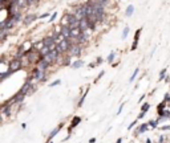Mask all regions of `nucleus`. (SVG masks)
<instances>
[{
	"label": "nucleus",
	"instance_id": "nucleus-1",
	"mask_svg": "<svg viewBox=\"0 0 170 143\" xmlns=\"http://www.w3.org/2000/svg\"><path fill=\"white\" fill-rule=\"evenodd\" d=\"M29 74L33 77L36 84H45L48 81V74L49 72H44V70H40L37 67H33L31 70H29Z\"/></svg>",
	"mask_w": 170,
	"mask_h": 143
},
{
	"label": "nucleus",
	"instance_id": "nucleus-2",
	"mask_svg": "<svg viewBox=\"0 0 170 143\" xmlns=\"http://www.w3.org/2000/svg\"><path fill=\"white\" fill-rule=\"evenodd\" d=\"M72 12L76 15V17H77L78 20H82V19H87V17H88L87 4H85V3H80V4L72 5Z\"/></svg>",
	"mask_w": 170,
	"mask_h": 143
},
{
	"label": "nucleus",
	"instance_id": "nucleus-3",
	"mask_svg": "<svg viewBox=\"0 0 170 143\" xmlns=\"http://www.w3.org/2000/svg\"><path fill=\"white\" fill-rule=\"evenodd\" d=\"M24 60H18V58H9L8 61V68L12 73H18V72H20L21 69H24Z\"/></svg>",
	"mask_w": 170,
	"mask_h": 143
},
{
	"label": "nucleus",
	"instance_id": "nucleus-4",
	"mask_svg": "<svg viewBox=\"0 0 170 143\" xmlns=\"http://www.w3.org/2000/svg\"><path fill=\"white\" fill-rule=\"evenodd\" d=\"M72 45H73V40H66V38H63L57 45H56V49L60 52V54H68L69 53V51H71V48H72Z\"/></svg>",
	"mask_w": 170,
	"mask_h": 143
},
{
	"label": "nucleus",
	"instance_id": "nucleus-5",
	"mask_svg": "<svg viewBox=\"0 0 170 143\" xmlns=\"http://www.w3.org/2000/svg\"><path fill=\"white\" fill-rule=\"evenodd\" d=\"M39 17H40V15H37L35 12H28L24 15V19H23L21 24H23V27H29L35 23L36 20H39Z\"/></svg>",
	"mask_w": 170,
	"mask_h": 143
},
{
	"label": "nucleus",
	"instance_id": "nucleus-6",
	"mask_svg": "<svg viewBox=\"0 0 170 143\" xmlns=\"http://www.w3.org/2000/svg\"><path fill=\"white\" fill-rule=\"evenodd\" d=\"M82 53H84V45H80V44H73L68 54H71V56L75 57V60H76V58H80Z\"/></svg>",
	"mask_w": 170,
	"mask_h": 143
},
{
	"label": "nucleus",
	"instance_id": "nucleus-7",
	"mask_svg": "<svg viewBox=\"0 0 170 143\" xmlns=\"http://www.w3.org/2000/svg\"><path fill=\"white\" fill-rule=\"evenodd\" d=\"M149 129H150V126H149V123H148V122H145V123H140V125L137 126V127L134 129V133H133L134 138H137V136L145 134L146 131H149Z\"/></svg>",
	"mask_w": 170,
	"mask_h": 143
},
{
	"label": "nucleus",
	"instance_id": "nucleus-8",
	"mask_svg": "<svg viewBox=\"0 0 170 143\" xmlns=\"http://www.w3.org/2000/svg\"><path fill=\"white\" fill-rule=\"evenodd\" d=\"M60 33L63 35V38H66V40H72V29L68 24H60Z\"/></svg>",
	"mask_w": 170,
	"mask_h": 143
},
{
	"label": "nucleus",
	"instance_id": "nucleus-9",
	"mask_svg": "<svg viewBox=\"0 0 170 143\" xmlns=\"http://www.w3.org/2000/svg\"><path fill=\"white\" fill-rule=\"evenodd\" d=\"M64 126H65V122H64V121H61V122H60L57 126H56V127H55L53 130H50V133H49V134H48V136H47V141H52V139L55 138V136H57V134L60 133L61 130H63Z\"/></svg>",
	"mask_w": 170,
	"mask_h": 143
},
{
	"label": "nucleus",
	"instance_id": "nucleus-10",
	"mask_svg": "<svg viewBox=\"0 0 170 143\" xmlns=\"http://www.w3.org/2000/svg\"><path fill=\"white\" fill-rule=\"evenodd\" d=\"M82 118L78 117V115H73V117L71 118V123H69V127H68V134H72V130L76 129L78 125L81 123Z\"/></svg>",
	"mask_w": 170,
	"mask_h": 143
},
{
	"label": "nucleus",
	"instance_id": "nucleus-11",
	"mask_svg": "<svg viewBox=\"0 0 170 143\" xmlns=\"http://www.w3.org/2000/svg\"><path fill=\"white\" fill-rule=\"evenodd\" d=\"M72 62H73V57L71 56V54H64L63 58H61V61H60V64H59V67H61V68L71 67Z\"/></svg>",
	"mask_w": 170,
	"mask_h": 143
},
{
	"label": "nucleus",
	"instance_id": "nucleus-12",
	"mask_svg": "<svg viewBox=\"0 0 170 143\" xmlns=\"http://www.w3.org/2000/svg\"><path fill=\"white\" fill-rule=\"evenodd\" d=\"M167 109V103L166 102H163V101H161L160 103L157 105V107H156V110H157V115L158 117H161V115L163 114V111Z\"/></svg>",
	"mask_w": 170,
	"mask_h": 143
},
{
	"label": "nucleus",
	"instance_id": "nucleus-13",
	"mask_svg": "<svg viewBox=\"0 0 170 143\" xmlns=\"http://www.w3.org/2000/svg\"><path fill=\"white\" fill-rule=\"evenodd\" d=\"M84 65H85V61H84L82 58H76V60H73L71 68H72V69H80V68L84 67Z\"/></svg>",
	"mask_w": 170,
	"mask_h": 143
},
{
	"label": "nucleus",
	"instance_id": "nucleus-14",
	"mask_svg": "<svg viewBox=\"0 0 170 143\" xmlns=\"http://www.w3.org/2000/svg\"><path fill=\"white\" fill-rule=\"evenodd\" d=\"M11 76H13V73H12V72H11L9 69L2 72V73H0V82L3 84V82L7 81V78H11Z\"/></svg>",
	"mask_w": 170,
	"mask_h": 143
},
{
	"label": "nucleus",
	"instance_id": "nucleus-15",
	"mask_svg": "<svg viewBox=\"0 0 170 143\" xmlns=\"http://www.w3.org/2000/svg\"><path fill=\"white\" fill-rule=\"evenodd\" d=\"M36 67L39 68V69H40V70H44V72H49V68H50V64H48L47 61H45V60L43 58L41 60V61L40 62H39L37 65H36Z\"/></svg>",
	"mask_w": 170,
	"mask_h": 143
},
{
	"label": "nucleus",
	"instance_id": "nucleus-16",
	"mask_svg": "<svg viewBox=\"0 0 170 143\" xmlns=\"http://www.w3.org/2000/svg\"><path fill=\"white\" fill-rule=\"evenodd\" d=\"M88 93H89V86L85 87V91H84L82 94H81L80 100H78V102H77V107H82L84 102H85V98H87V96H88Z\"/></svg>",
	"mask_w": 170,
	"mask_h": 143
},
{
	"label": "nucleus",
	"instance_id": "nucleus-17",
	"mask_svg": "<svg viewBox=\"0 0 170 143\" xmlns=\"http://www.w3.org/2000/svg\"><path fill=\"white\" fill-rule=\"evenodd\" d=\"M9 35H11V32H9V31H3V32H0V45H3V44L5 42V40L8 38Z\"/></svg>",
	"mask_w": 170,
	"mask_h": 143
},
{
	"label": "nucleus",
	"instance_id": "nucleus-18",
	"mask_svg": "<svg viewBox=\"0 0 170 143\" xmlns=\"http://www.w3.org/2000/svg\"><path fill=\"white\" fill-rule=\"evenodd\" d=\"M134 11H135L134 5H133V4H128V7L125 8V16H126V17H130V16H133Z\"/></svg>",
	"mask_w": 170,
	"mask_h": 143
},
{
	"label": "nucleus",
	"instance_id": "nucleus-19",
	"mask_svg": "<svg viewBox=\"0 0 170 143\" xmlns=\"http://www.w3.org/2000/svg\"><path fill=\"white\" fill-rule=\"evenodd\" d=\"M116 56H117V53H116L114 51H112L109 54H108V57H106V62H108V64H110V65H113V64H114Z\"/></svg>",
	"mask_w": 170,
	"mask_h": 143
},
{
	"label": "nucleus",
	"instance_id": "nucleus-20",
	"mask_svg": "<svg viewBox=\"0 0 170 143\" xmlns=\"http://www.w3.org/2000/svg\"><path fill=\"white\" fill-rule=\"evenodd\" d=\"M166 76H167V69H166V68H163V69L160 72V74H158V82H161V81H165Z\"/></svg>",
	"mask_w": 170,
	"mask_h": 143
},
{
	"label": "nucleus",
	"instance_id": "nucleus-21",
	"mask_svg": "<svg viewBox=\"0 0 170 143\" xmlns=\"http://www.w3.org/2000/svg\"><path fill=\"white\" fill-rule=\"evenodd\" d=\"M149 109H150V103H149V102H144L142 105H141V107H140V111H141V113H145V114H148Z\"/></svg>",
	"mask_w": 170,
	"mask_h": 143
},
{
	"label": "nucleus",
	"instance_id": "nucleus-22",
	"mask_svg": "<svg viewBox=\"0 0 170 143\" xmlns=\"http://www.w3.org/2000/svg\"><path fill=\"white\" fill-rule=\"evenodd\" d=\"M140 74V68H135L134 72L132 73V76H130V78H129V82L130 84H133V82L135 81V78H137V76Z\"/></svg>",
	"mask_w": 170,
	"mask_h": 143
},
{
	"label": "nucleus",
	"instance_id": "nucleus-23",
	"mask_svg": "<svg viewBox=\"0 0 170 143\" xmlns=\"http://www.w3.org/2000/svg\"><path fill=\"white\" fill-rule=\"evenodd\" d=\"M148 123H149V126H150L151 130H156V129H158V126H160V123H158L157 119H149Z\"/></svg>",
	"mask_w": 170,
	"mask_h": 143
},
{
	"label": "nucleus",
	"instance_id": "nucleus-24",
	"mask_svg": "<svg viewBox=\"0 0 170 143\" xmlns=\"http://www.w3.org/2000/svg\"><path fill=\"white\" fill-rule=\"evenodd\" d=\"M129 32H130V28L126 25V27H124V29H122V35H121V38L122 40H126L128 38V35H129Z\"/></svg>",
	"mask_w": 170,
	"mask_h": 143
},
{
	"label": "nucleus",
	"instance_id": "nucleus-25",
	"mask_svg": "<svg viewBox=\"0 0 170 143\" xmlns=\"http://www.w3.org/2000/svg\"><path fill=\"white\" fill-rule=\"evenodd\" d=\"M141 32H142V28H138V29H135L134 32V36H133V41H137L140 40V36H141Z\"/></svg>",
	"mask_w": 170,
	"mask_h": 143
},
{
	"label": "nucleus",
	"instance_id": "nucleus-26",
	"mask_svg": "<svg viewBox=\"0 0 170 143\" xmlns=\"http://www.w3.org/2000/svg\"><path fill=\"white\" fill-rule=\"evenodd\" d=\"M137 126H138V119H134V121H132V123H130V125L128 126V131L133 130L134 127H137Z\"/></svg>",
	"mask_w": 170,
	"mask_h": 143
},
{
	"label": "nucleus",
	"instance_id": "nucleus-27",
	"mask_svg": "<svg viewBox=\"0 0 170 143\" xmlns=\"http://www.w3.org/2000/svg\"><path fill=\"white\" fill-rule=\"evenodd\" d=\"M28 2V7H37L40 0H27Z\"/></svg>",
	"mask_w": 170,
	"mask_h": 143
},
{
	"label": "nucleus",
	"instance_id": "nucleus-28",
	"mask_svg": "<svg viewBox=\"0 0 170 143\" xmlns=\"http://www.w3.org/2000/svg\"><path fill=\"white\" fill-rule=\"evenodd\" d=\"M161 117L163 118V119H166V121H170V109L167 107L165 111H163V114L161 115Z\"/></svg>",
	"mask_w": 170,
	"mask_h": 143
},
{
	"label": "nucleus",
	"instance_id": "nucleus-29",
	"mask_svg": "<svg viewBox=\"0 0 170 143\" xmlns=\"http://www.w3.org/2000/svg\"><path fill=\"white\" fill-rule=\"evenodd\" d=\"M59 85H61V80L60 78H57V80H55V81H52V82H49V87H55V86H59Z\"/></svg>",
	"mask_w": 170,
	"mask_h": 143
},
{
	"label": "nucleus",
	"instance_id": "nucleus-30",
	"mask_svg": "<svg viewBox=\"0 0 170 143\" xmlns=\"http://www.w3.org/2000/svg\"><path fill=\"white\" fill-rule=\"evenodd\" d=\"M104 74H105V70H101L100 73L97 74V77H96V78H94V81H93L94 84H96V82H98V81H100L101 78H103V77H104Z\"/></svg>",
	"mask_w": 170,
	"mask_h": 143
},
{
	"label": "nucleus",
	"instance_id": "nucleus-31",
	"mask_svg": "<svg viewBox=\"0 0 170 143\" xmlns=\"http://www.w3.org/2000/svg\"><path fill=\"white\" fill-rule=\"evenodd\" d=\"M57 15H59V12H56V11H55V12H53L52 15H50V17L48 19L49 23H53V21H55L56 19H57Z\"/></svg>",
	"mask_w": 170,
	"mask_h": 143
},
{
	"label": "nucleus",
	"instance_id": "nucleus-32",
	"mask_svg": "<svg viewBox=\"0 0 170 143\" xmlns=\"http://www.w3.org/2000/svg\"><path fill=\"white\" fill-rule=\"evenodd\" d=\"M162 101L166 102L167 105H169V103H170V91H166V93H165V96H163V100H162Z\"/></svg>",
	"mask_w": 170,
	"mask_h": 143
},
{
	"label": "nucleus",
	"instance_id": "nucleus-33",
	"mask_svg": "<svg viewBox=\"0 0 170 143\" xmlns=\"http://www.w3.org/2000/svg\"><path fill=\"white\" fill-rule=\"evenodd\" d=\"M50 15H52V13H49V12H44V13H41V15H40V17H39V19H40V20H43V19H49V17H50Z\"/></svg>",
	"mask_w": 170,
	"mask_h": 143
},
{
	"label": "nucleus",
	"instance_id": "nucleus-34",
	"mask_svg": "<svg viewBox=\"0 0 170 143\" xmlns=\"http://www.w3.org/2000/svg\"><path fill=\"white\" fill-rule=\"evenodd\" d=\"M160 131H169V133H170V123H169V125H163V126H161V127H160Z\"/></svg>",
	"mask_w": 170,
	"mask_h": 143
},
{
	"label": "nucleus",
	"instance_id": "nucleus-35",
	"mask_svg": "<svg viewBox=\"0 0 170 143\" xmlns=\"http://www.w3.org/2000/svg\"><path fill=\"white\" fill-rule=\"evenodd\" d=\"M94 61H96V64H97V67H100V65L104 62V58L101 57V56H98V57H96V60H94Z\"/></svg>",
	"mask_w": 170,
	"mask_h": 143
},
{
	"label": "nucleus",
	"instance_id": "nucleus-36",
	"mask_svg": "<svg viewBox=\"0 0 170 143\" xmlns=\"http://www.w3.org/2000/svg\"><path fill=\"white\" fill-rule=\"evenodd\" d=\"M124 106H125V102H122L121 105H120V107H118V110H117V115H120V114L122 113V109H124Z\"/></svg>",
	"mask_w": 170,
	"mask_h": 143
},
{
	"label": "nucleus",
	"instance_id": "nucleus-37",
	"mask_svg": "<svg viewBox=\"0 0 170 143\" xmlns=\"http://www.w3.org/2000/svg\"><path fill=\"white\" fill-rule=\"evenodd\" d=\"M145 98H146V94H142V96L140 97V100H138V103H140V105H142V103L145 102V101H144Z\"/></svg>",
	"mask_w": 170,
	"mask_h": 143
},
{
	"label": "nucleus",
	"instance_id": "nucleus-38",
	"mask_svg": "<svg viewBox=\"0 0 170 143\" xmlns=\"http://www.w3.org/2000/svg\"><path fill=\"white\" fill-rule=\"evenodd\" d=\"M94 67H97V64H96V61H92V62H89V64H88V68H89V69H93Z\"/></svg>",
	"mask_w": 170,
	"mask_h": 143
},
{
	"label": "nucleus",
	"instance_id": "nucleus-39",
	"mask_svg": "<svg viewBox=\"0 0 170 143\" xmlns=\"http://www.w3.org/2000/svg\"><path fill=\"white\" fill-rule=\"evenodd\" d=\"M145 115H146L145 113H141V111H140V114H138V117H137V119H138V121H141V119H144V118H145Z\"/></svg>",
	"mask_w": 170,
	"mask_h": 143
},
{
	"label": "nucleus",
	"instance_id": "nucleus-40",
	"mask_svg": "<svg viewBox=\"0 0 170 143\" xmlns=\"http://www.w3.org/2000/svg\"><path fill=\"white\" fill-rule=\"evenodd\" d=\"M165 82H166V84H169V85H170V76H169V74L166 76V78H165Z\"/></svg>",
	"mask_w": 170,
	"mask_h": 143
},
{
	"label": "nucleus",
	"instance_id": "nucleus-41",
	"mask_svg": "<svg viewBox=\"0 0 170 143\" xmlns=\"http://www.w3.org/2000/svg\"><path fill=\"white\" fill-rule=\"evenodd\" d=\"M145 143H153L151 138H146V139H145Z\"/></svg>",
	"mask_w": 170,
	"mask_h": 143
},
{
	"label": "nucleus",
	"instance_id": "nucleus-42",
	"mask_svg": "<svg viewBox=\"0 0 170 143\" xmlns=\"http://www.w3.org/2000/svg\"><path fill=\"white\" fill-rule=\"evenodd\" d=\"M89 143H96V138H90V139H89Z\"/></svg>",
	"mask_w": 170,
	"mask_h": 143
},
{
	"label": "nucleus",
	"instance_id": "nucleus-43",
	"mask_svg": "<svg viewBox=\"0 0 170 143\" xmlns=\"http://www.w3.org/2000/svg\"><path fill=\"white\" fill-rule=\"evenodd\" d=\"M21 129L25 130V129H27V123H21Z\"/></svg>",
	"mask_w": 170,
	"mask_h": 143
},
{
	"label": "nucleus",
	"instance_id": "nucleus-44",
	"mask_svg": "<svg viewBox=\"0 0 170 143\" xmlns=\"http://www.w3.org/2000/svg\"><path fill=\"white\" fill-rule=\"evenodd\" d=\"M122 141H124V139H122V138H118V139H117V141H116V143H122Z\"/></svg>",
	"mask_w": 170,
	"mask_h": 143
},
{
	"label": "nucleus",
	"instance_id": "nucleus-45",
	"mask_svg": "<svg viewBox=\"0 0 170 143\" xmlns=\"http://www.w3.org/2000/svg\"><path fill=\"white\" fill-rule=\"evenodd\" d=\"M45 143H53L52 141H47V142H45Z\"/></svg>",
	"mask_w": 170,
	"mask_h": 143
},
{
	"label": "nucleus",
	"instance_id": "nucleus-46",
	"mask_svg": "<svg viewBox=\"0 0 170 143\" xmlns=\"http://www.w3.org/2000/svg\"><path fill=\"white\" fill-rule=\"evenodd\" d=\"M78 2H82V3H85V2H87V0H78Z\"/></svg>",
	"mask_w": 170,
	"mask_h": 143
},
{
	"label": "nucleus",
	"instance_id": "nucleus-47",
	"mask_svg": "<svg viewBox=\"0 0 170 143\" xmlns=\"http://www.w3.org/2000/svg\"><path fill=\"white\" fill-rule=\"evenodd\" d=\"M167 107H169V109H170V103H169V105H167Z\"/></svg>",
	"mask_w": 170,
	"mask_h": 143
}]
</instances>
